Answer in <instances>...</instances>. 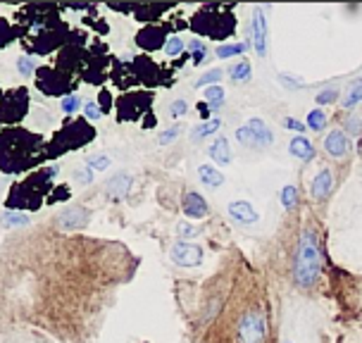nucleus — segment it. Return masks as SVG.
<instances>
[{"label":"nucleus","instance_id":"27","mask_svg":"<svg viewBox=\"0 0 362 343\" xmlns=\"http://www.w3.org/2000/svg\"><path fill=\"white\" fill-rule=\"evenodd\" d=\"M281 203H284V208H293V203H296V189H293V186H286V189H284Z\"/></svg>","mask_w":362,"mask_h":343},{"label":"nucleus","instance_id":"26","mask_svg":"<svg viewBox=\"0 0 362 343\" xmlns=\"http://www.w3.org/2000/svg\"><path fill=\"white\" fill-rule=\"evenodd\" d=\"M79 105H81V100H79V95H69V98H64L62 100V110L64 112H76V110H79Z\"/></svg>","mask_w":362,"mask_h":343},{"label":"nucleus","instance_id":"11","mask_svg":"<svg viewBox=\"0 0 362 343\" xmlns=\"http://www.w3.org/2000/svg\"><path fill=\"white\" fill-rule=\"evenodd\" d=\"M198 177L203 181L208 189H219V186L224 184V174L217 170V167L212 165H200L198 167Z\"/></svg>","mask_w":362,"mask_h":343},{"label":"nucleus","instance_id":"17","mask_svg":"<svg viewBox=\"0 0 362 343\" xmlns=\"http://www.w3.org/2000/svg\"><path fill=\"white\" fill-rule=\"evenodd\" d=\"M362 100V79H355L348 88V95L344 98V107H353L355 103Z\"/></svg>","mask_w":362,"mask_h":343},{"label":"nucleus","instance_id":"4","mask_svg":"<svg viewBox=\"0 0 362 343\" xmlns=\"http://www.w3.org/2000/svg\"><path fill=\"white\" fill-rule=\"evenodd\" d=\"M170 257L174 264H179V267H198V264L203 262V248L196 243L179 241V243H174Z\"/></svg>","mask_w":362,"mask_h":343},{"label":"nucleus","instance_id":"30","mask_svg":"<svg viewBox=\"0 0 362 343\" xmlns=\"http://www.w3.org/2000/svg\"><path fill=\"white\" fill-rule=\"evenodd\" d=\"M177 231H179V236H184V238H186V236H196V234H200L198 226L186 224V222H184V224H179V229H177Z\"/></svg>","mask_w":362,"mask_h":343},{"label":"nucleus","instance_id":"21","mask_svg":"<svg viewBox=\"0 0 362 343\" xmlns=\"http://www.w3.org/2000/svg\"><path fill=\"white\" fill-rule=\"evenodd\" d=\"M308 124L315 129V132H322V127L327 124V115L322 112V110H313L308 117Z\"/></svg>","mask_w":362,"mask_h":343},{"label":"nucleus","instance_id":"16","mask_svg":"<svg viewBox=\"0 0 362 343\" xmlns=\"http://www.w3.org/2000/svg\"><path fill=\"white\" fill-rule=\"evenodd\" d=\"M0 343H48V341H38L36 336H27L19 332H0Z\"/></svg>","mask_w":362,"mask_h":343},{"label":"nucleus","instance_id":"32","mask_svg":"<svg viewBox=\"0 0 362 343\" xmlns=\"http://www.w3.org/2000/svg\"><path fill=\"white\" fill-rule=\"evenodd\" d=\"M186 110H189V105H186L184 100H174L172 105H170V112L174 115V117H181V115H184Z\"/></svg>","mask_w":362,"mask_h":343},{"label":"nucleus","instance_id":"7","mask_svg":"<svg viewBox=\"0 0 362 343\" xmlns=\"http://www.w3.org/2000/svg\"><path fill=\"white\" fill-rule=\"evenodd\" d=\"M253 43H255L257 55L260 57L267 55V24H264L260 8H255V15H253Z\"/></svg>","mask_w":362,"mask_h":343},{"label":"nucleus","instance_id":"18","mask_svg":"<svg viewBox=\"0 0 362 343\" xmlns=\"http://www.w3.org/2000/svg\"><path fill=\"white\" fill-rule=\"evenodd\" d=\"M248 50V43H231V45H219L217 48V57H234V55H241Z\"/></svg>","mask_w":362,"mask_h":343},{"label":"nucleus","instance_id":"24","mask_svg":"<svg viewBox=\"0 0 362 343\" xmlns=\"http://www.w3.org/2000/svg\"><path fill=\"white\" fill-rule=\"evenodd\" d=\"M17 69H19V72H22V74H27V76H29V74L36 69V62L31 60L29 55H22V57H19V60H17Z\"/></svg>","mask_w":362,"mask_h":343},{"label":"nucleus","instance_id":"20","mask_svg":"<svg viewBox=\"0 0 362 343\" xmlns=\"http://www.w3.org/2000/svg\"><path fill=\"white\" fill-rule=\"evenodd\" d=\"M217 129H219V120H210V122L200 124L196 132H193V139H203V136H210V134H215Z\"/></svg>","mask_w":362,"mask_h":343},{"label":"nucleus","instance_id":"2","mask_svg":"<svg viewBox=\"0 0 362 343\" xmlns=\"http://www.w3.org/2000/svg\"><path fill=\"white\" fill-rule=\"evenodd\" d=\"M267 341V317L262 310L250 308L236 325V343H264Z\"/></svg>","mask_w":362,"mask_h":343},{"label":"nucleus","instance_id":"10","mask_svg":"<svg viewBox=\"0 0 362 343\" xmlns=\"http://www.w3.org/2000/svg\"><path fill=\"white\" fill-rule=\"evenodd\" d=\"M184 212L189 217H205L208 215V203L203 200V196H198V193H186L184 198Z\"/></svg>","mask_w":362,"mask_h":343},{"label":"nucleus","instance_id":"31","mask_svg":"<svg viewBox=\"0 0 362 343\" xmlns=\"http://www.w3.org/2000/svg\"><path fill=\"white\" fill-rule=\"evenodd\" d=\"M83 112H86L88 120H100V107L95 105V103H86V107H83Z\"/></svg>","mask_w":362,"mask_h":343},{"label":"nucleus","instance_id":"36","mask_svg":"<svg viewBox=\"0 0 362 343\" xmlns=\"http://www.w3.org/2000/svg\"><path fill=\"white\" fill-rule=\"evenodd\" d=\"M284 124H286L288 129H293V132H303V124H300V122H296V120H286Z\"/></svg>","mask_w":362,"mask_h":343},{"label":"nucleus","instance_id":"13","mask_svg":"<svg viewBox=\"0 0 362 343\" xmlns=\"http://www.w3.org/2000/svg\"><path fill=\"white\" fill-rule=\"evenodd\" d=\"M329 191H332V172H329V170H322V172L315 177V181H313V198H315V200L327 198V196H329Z\"/></svg>","mask_w":362,"mask_h":343},{"label":"nucleus","instance_id":"29","mask_svg":"<svg viewBox=\"0 0 362 343\" xmlns=\"http://www.w3.org/2000/svg\"><path fill=\"white\" fill-rule=\"evenodd\" d=\"M219 79H222V72H219V69H212L210 74L200 76L196 83H198V86H205V83H212V81H219Z\"/></svg>","mask_w":362,"mask_h":343},{"label":"nucleus","instance_id":"34","mask_svg":"<svg viewBox=\"0 0 362 343\" xmlns=\"http://www.w3.org/2000/svg\"><path fill=\"white\" fill-rule=\"evenodd\" d=\"M332 100H336V91H325V93L317 95V103H320V105H325V103H332Z\"/></svg>","mask_w":362,"mask_h":343},{"label":"nucleus","instance_id":"25","mask_svg":"<svg viewBox=\"0 0 362 343\" xmlns=\"http://www.w3.org/2000/svg\"><path fill=\"white\" fill-rule=\"evenodd\" d=\"M181 50H184V43H181L179 38H170L165 45V55H170V57H177Z\"/></svg>","mask_w":362,"mask_h":343},{"label":"nucleus","instance_id":"3","mask_svg":"<svg viewBox=\"0 0 362 343\" xmlns=\"http://www.w3.org/2000/svg\"><path fill=\"white\" fill-rule=\"evenodd\" d=\"M236 136H238V141H241L243 146L255 148V151H260V148L272 144V132H269V127L264 124L262 120H250L248 124L238 129Z\"/></svg>","mask_w":362,"mask_h":343},{"label":"nucleus","instance_id":"22","mask_svg":"<svg viewBox=\"0 0 362 343\" xmlns=\"http://www.w3.org/2000/svg\"><path fill=\"white\" fill-rule=\"evenodd\" d=\"M205 100L212 103L215 107H219V105L224 103V91H222V88H217V86L208 88V91H205Z\"/></svg>","mask_w":362,"mask_h":343},{"label":"nucleus","instance_id":"6","mask_svg":"<svg viewBox=\"0 0 362 343\" xmlns=\"http://www.w3.org/2000/svg\"><path fill=\"white\" fill-rule=\"evenodd\" d=\"M325 151H327L329 158H334V160H346L348 158V151H351V146H348V139H346V134L341 132V129H334V132L327 134Z\"/></svg>","mask_w":362,"mask_h":343},{"label":"nucleus","instance_id":"1","mask_svg":"<svg viewBox=\"0 0 362 343\" xmlns=\"http://www.w3.org/2000/svg\"><path fill=\"white\" fill-rule=\"evenodd\" d=\"M320 248H317V238L310 229L303 231L298 243V255H296L293 279L300 289H310L320 279Z\"/></svg>","mask_w":362,"mask_h":343},{"label":"nucleus","instance_id":"35","mask_svg":"<svg viewBox=\"0 0 362 343\" xmlns=\"http://www.w3.org/2000/svg\"><path fill=\"white\" fill-rule=\"evenodd\" d=\"M76 181H83V184L93 181V170H81V172H76Z\"/></svg>","mask_w":362,"mask_h":343},{"label":"nucleus","instance_id":"19","mask_svg":"<svg viewBox=\"0 0 362 343\" xmlns=\"http://www.w3.org/2000/svg\"><path fill=\"white\" fill-rule=\"evenodd\" d=\"M229 74H231V79H234V81H248L250 79V62H245V60L238 62Z\"/></svg>","mask_w":362,"mask_h":343},{"label":"nucleus","instance_id":"8","mask_svg":"<svg viewBox=\"0 0 362 343\" xmlns=\"http://www.w3.org/2000/svg\"><path fill=\"white\" fill-rule=\"evenodd\" d=\"M132 186H134V179L129 177V174H115L112 179L105 184V191H107V196H112V198H122V196H127L129 191H132Z\"/></svg>","mask_w":362,"mask_h":343},{"label":"nucleus","instance_id":"14","mask_svg":"<svg viewBox=\"0 0 362 343\" xmlns=\"http://www.w3.org/2000/svg\"><path fill=\"white\" fill-rule=\"evenodd\" d=\"M0 224H3L5 229H24V226L31 224V217L24 215V212H5V215L0 217Z\"/></svg>","mask_w":362,"mask_h":343},{"label":"nucleus","instance_id":"23","mask_svg":"<svg viewBox=\"0 0 362 343\" xmlns=\"http://www.w3.org/2000/svg\"><path fill=\"white\" fill-rule=\"evenodd\" d=\"M346 132L353 134V136L362 134V117H360V115H351V117L346 120Z\"/></svg>","mask_w":362,"mask_h":343},{"label":"nucleus","instance_id":"37","mask_svg":"<svg viewBox=\"0 0 362 343\" xmlns=\"http://www.w3.org/2000/svg\"><path fill=\"white\" fill-rule=\"evenodd\" d=\"M286 343H293V341H286Z\"/></svg>","mask_w":362,"mask_h":343},{"label":"nucleus","instance_id":"9","mask_svg":"<svg viewBox=\"0 0 362 343\" xmlns=\"http://www.w3.org/2000/svg\"><path fill=\"white\" fill-rule=\"evenodd\" d=\"M229 215L236 219V222L241 224H253L257 222V212L250 203H245V200H236V203L229 205Z\"/></svg>","mask_w":362,"mask_h":343},{"label":"nucleus","instance_id":"28","mask_svg":"<svg viewBox=\"0 0 362 343\" xmlns=\"http://www.w3.org/2000/svg\"><path fill=\"white\" fill-rule=\"evenodd\" d=\"M88 167H90V170H98V172H103V170H107V167H110V160L105 158V155H100V158L88 160Z\"/></svg>","mask_w":362,"mask_h":343},{"label":"nucleus","instance_id":"12","mask_svg":"<svg viewBox=\"0 0 362 343\" xmlns=\"http://www.w3.org/2000/svg\"><path fill=\"white\" fill-rule=\"evenodd\" d=\"M210 158L215 160L217 165H229L231 163V151H229V141L224 139V136H219L215 144L210 146Z\"/></svg>","mask_w":362,"mask_h":343},{"label":"nucleus","instance_id":"33","mask_svg":"<svg viewBox=\"0 0 362 343\" xmlns=\"http://www.w3.org/2000/svg\"><path fill=\"white\" fill-rule=\"evenodd\" d=\"M179 134H181V127H172V129H167V134L160 136V144H170V141L177 139Z\"/></svg>","mask_w":362,"mask_h":343},{"label":"nucleus","instance_id":"15","mask_svg":"<svg viewBox=\"0 0 362 343\" xmlns=\"http://www.w3.org/2000/svg\"><path fill=\"white\" fill-rule=\"evenodd\" d=\"M291 153H293L296 158H300V160H310L315 155L313 144H310L305 136H296V139L291 141Z\"/></svg>","mask_w":362,"mask_h":343},{"label":"nucleus","instance_id":"5","mask_svg":"<svg viewBox=\"0 0 362 343\" xmlns=\"http://www.w3.org/2000/svg\"><path fill=\"white\" fill-rule=\"evenodd\" d=\"M90 219V212L86 208H64L60 215L55 217V229L60 231H72V229H83Z\"/></svg>","mask_w":362,"mask_h":343}]
</instances>
